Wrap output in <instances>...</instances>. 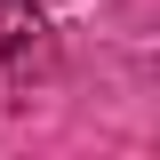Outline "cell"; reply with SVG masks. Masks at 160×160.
<instances>
[{"instance_id":"6da1fadb","label":"cell","mask_w":160,"mask_h":160,"mask_svg":"<svg viewBox=\"0 0 160 160\" xmlns=\"http://www.w3.org/2000/svg\"><path fill=\"white\" fill-rule=\"evenodd\" d=\"M0 56H8L16 80H32V72L56 64V32L40 16V0H0Z\"/></svg>"}]
</instances>
